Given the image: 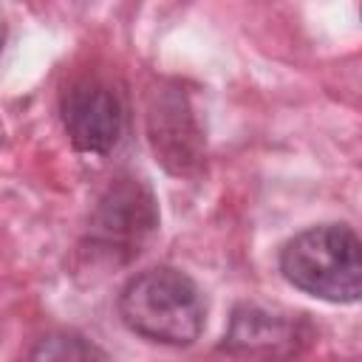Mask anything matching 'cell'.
I'll use <instances>...</instances> for the list:
<instances>
[{"mask_svg":"<svg viewBox=\"0 0 362 362\" xmlns=\"http://www.w3.org/2000/svg\"><path fill=\"white\" fill-rule=\"evenodd\" d=\"M122 322L161 345H192L206 322L204 294L189 274L173 266H153L139 272L119 291Z\"/></svg>","mask_w":362,"mask_h":362,"instance_id":"6da1fadb","label":"cell"},{"mask_svg":"<svg viewBox=\"0 0 362 362\" xmlns=\"http://www.w3.org/2000/svg\"><path fill=\"white\" fill-rule=\"evenodd\" d=\"M283 277L325 303H356L362 294V243L345 223H320L280 249Z\"/></svg>","mask_w":362,"mask_h":362,"instance_id":"7a4b0ae2","label":"cell"},{"mask_svg":"<svg viewBox=\"0 0 362 362\" xmlns=\"http://www.w3.org/2000/svg\"><path fill=\"white\" fill-rule=\"evenodd\" d=\"M158 226V206L141 178H116L99 198L90 218V240L130 257Z\"/></svg>","mask_w":362,"mask_h":362,"instance_id":"3957f363","label":"cell"},{"mask_svg":"<svg viewBox=\"0 0 362 362\" xmlns=\"http://www.w3.org/2000/svg\"><path fill=\"white\" fill-rule=\"evenodd\" d=\"M62 124L79 153H110L124 130V105L119 93L99 79H79L62 96Z\"/></svg>","mask_w":362,"mask_h":362,"instance_id":"277c9868","label":"cell"},{"mask_svg":"<svg viewBox=\"0 0 362 362\" xmlns=\"http://www.w3.org/2000/svg\"><path fill=\"white\" fill-rule=\"evenodd\" d=\"M147 119H150V141L158 161L175 175L192 173L201 164L204 139H201V130L195 127V119L184 96L161 93L153 102Z\"/></svg>","mask_w":362,"mask_h":362,"instance_id":"5b68a950","label":"cell"},{"mask_svg":"<svg viewBox=\"0 0 362 362\" xmlns=\"http://www.w3.org/2000/svg\"><path fill=\"white\" fill-rule=\"evenodd\" d=\"M291 339L297 342V320H286L277 317L272 311L246 305L235 311L232 320V331L226 337L229 348H243V351H274L280 345H291Z\"/></svg>","mask_w":362,"mask_h":362,"instance_id":"8992f818","label":"cell"},{"mask_svg":"<svg viewBox=\"0 0 362 362\" xmlns=\"http://www.w3.org/2000/svg\"><path fill=\"white\" fill-rule=\"evenodd\" d=\"M28 362H107V354L82 334L57 331L37 339Z\"/></svg>","mask_w":362,"mask_h":362,"instance_id":"52a82bcc","label":"cell"},{"mask_svg":"<svg viewBox=\"0 0 362 362\" xmlns=\"http://www.w3.org/2000/svg\"><path fill=\"white\" fill-rule=\"evenodd\" d=\"M3 40H6V23H3V17H0V51H3Z\"/></svg>","mask_w":362,"mask_h":362,"instance_id":"ba28073f","label":"cell"}]
</instances>
